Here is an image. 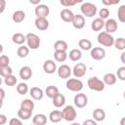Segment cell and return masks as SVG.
Listing matches in <instances>:
<instances>
[{
	"instance_id": "obj_39",
	"label": "cell",
	"mask_w": 125,
	"mask_h": 125,
	"mask_svg": "<svg viewBox=\"0 0 125 125\" xmlns=\"http://www.w3.org/2000/svg\"><path fill=\"white\" fill-rule=\"evenodd\" d=\"M13 74V69L11 66H7V67H2L0 68V75L2 77H7V76H10Z\"/></svg>"
},
{
	"instance_id": "obj_44",
	"label": "cell",
	"mask_w": 125,
	"mask_h": 125,
	"mask_svg": "<svg viewBox=\"0 0 125 125\" xmlns=\"http://www.w3.org/2000/svg\"><path fill=\"white\" fill-rule=\"evenodd\" d=\"M9 125H22V122L20 118H11L9 121Z\"/></svg>"
},
{
	"instance_id": "obj_18",
	"label": "cell",
	"mask_w": 125,
	"mask_h": 125,
	"mask_svg": "<svg viewBox=\"0 0 125 125\" xmlns=\"http://www.w3.org/2000/svg\"><path fill=\"white\" fill-rule=\"evenodd\" d=\"M20 77L22 79V80H28L31 78L32 76V69L31 67L25 65V66H22L21 69H20Z\"/></svg>"
},
{
	"instance_id": "obj_5",
	"label": "cell",
	"mask_w": 125,
	"mask_h": 125,
	"mask_svg": "<svg viewBox=\"0 0 125 125\" xmlns=\"http://www.w3.org/2000/svg\"><path fill=\"white\" fill-rule=\"evenodd\" d=\"M41 43L40 37L35 33H27L26 34V44L27 47L31 50H36L39 48Z\"/></svg>"
},
{
	"instance_id": "obj_19",
	"label": "cell",
	"mask_w": 125,
	"mask_h": 125,
	"mask_svg": "<svg viewBox=\"0 0 125 125\" xmlns=\"http://www.w3.org/2000/svg\"><path fill=\"white\" fill-rule=\"evenodd\" d=\"M49 119L53 123H59L62 119H63L62 118V112L61 110H58V109L53 110L49 114Z\"/></svg>"
},
{
	"instance_id": "obj_27",
	"label": "cell",
	"mask_w": 125,
	"mask_h": 125,
	"mask_svg": "<svg viewBox=\"0 0 125 125\" xmlns=\"http://www.w3.org/2000/svg\"><path fill=\"white\" fill-rule=\"evenodd\" d=\"M93 118L95 121H104L105 118V112L102 108H96L93 111Z\"/></svg>"
},
{
	"instance_id": "obj_29",
	"label": "cell",
	"mask_w": 125,
	"mask_h": 125,
	"mask_svg": "<svg viewBox=\"0 0 125 125\" xmlns=\"http://www.w3.org/2000/svg\"><path fill=\"white\" fill-rule=\"evenodd\" d=\"M21 108L33 111V109H34V103H33L32 100H30V99H24V100L21 101Z\"/></svg>"
},
{
	"instance_id": "obj_12",
	"label": "cell",
	"mask_w": 125,
	"mask_h": 125,
	"mask_svg": "<svg viewBox=\"0 0 125 125\" xmlns=\"http://www.w3.org/2000/svg\"><path fill=\"white\" fill-rule=\"evenodd\" d=\"M104 28H105V32H107L109 34L115 32L118 28L117 21L114 19H107L104 22Z\"/></svg>"
},
{
	"instance_id": "obj_45",
	"label": "cell",
	"mask_w": 125,
	"mask_h": 125,
	"mask_svg": "<svg viewBox=\"0 0 125 125\" xmlns=\"http://www.w3.org/2000/svg\"><path fill=\"white\" fill-rule=\"evenodd\" d=\"M119 2H120V0H109V1H107V0H103V1H102V3H103L104 5H105V6L115 5V4H118Z\"/></svg>"
},
{
	"instance_id": "obj_36",
	"label": "cell",
	"mask_w": 125,
	"mask_h": 125,
	"mask_svg": "<svg viewBox=\"0 0 125 125\" xmlns=\"http://www.w3.org/2000/svg\"><path fill=\"white\" fill-rule=\"evenodd\" d=\"M114 47L117 50H120V51L125 50V38L119 37V38L115 39L114 40Z\"/></svg>"
},
{
	"instance_id": "obj_34",
	"label": "cell",
	"mask_w": 125,
	"mask_h": 125,
	"mask_svg": "<svg viewBox=\"0 0 125 125\" xmlns=\"http://www.w3.org/2000/svg\"><path fill=\"white\" fill-rule=\"evenodd\" d=\"M54 58L57 62H62L67 59V54H66V52H63V51H55Z\"/></svg>"
},
{
	"instance_id": "obj_52",
	"label": "cell",
	"mask_w": 125,
	"mask_h": 125,
	"mask_svg": "<svg viewBox=\"0 0 125 125\" xmlns=\"http://www.w3.org/2000/svg\"><path fill=\"white\" fill-rule=\"evenodd\" d=\"M120 125H125V117H122L120 119Z\"/></svg>"
},
{
	"instance_id": "obj_50",
	"label": "cell",
	"mask_w": 125,
	"mask_h": 125,
	"mask_svg": "<svg viewBox=\"0 0 125 125\" xmlns=\"http://www.w3.org/2000/svg\"><path fill=\"white\" fill-rule=\"evenodd\" d=\"M0 93H1V102H3V100H4V98H5V91H4L3 88L0 89Z\"/></svg>"
},
{
	"instance_id": "obj_4",
	"label": "cell",
	"mask_w": 125,
	"mask_h": 125,
	"mask_svg": "<svg viewBox=\"0 0 125 125\" xmlns=\"http://www.w3.org/2000/svg\"><path fill=\"white\" fill-rule=\"evenodd\" d=\"M65 86L71 92L80 93V91L83 89V82L80 79H77V78H68L66 80Z\"/></svg>"
},
{
	"instance_id": "obj_43",
	"label": "cell",
	"mask_w": 125,
	"mask_h": 125,
	"mask_svg": "<svg viewBox=\"0 0 125 125\" xmlns=\"http://www.w3.org/2000/svg\"><path fill=\"white\" fill-rule=\"evenodd\" d=\"M116 77L118 79H120L121 81H125V66H120L117 69Z\"/></svg>"
},
{
	"instance_id": "obj_15",
	"label": "cell",
	"mask_w": 125,
	"mask_h": 125,
	"mask_svg": "<svg viewBox=\"0 0 125 125\" xmlns=\"http://www.w3.org/2000/svg\"><path fill=\"white\" fill-rule=\"evenodd\" d=\"M61 19L64 21V22H72L73 19H74V14L72 13L71 10L65 8L63 10L61 11Z\"/></svg>"
},
{
	"instance_id": "obj_10",
	"label": "cell",
	"mask_w": 125,
	"mask_h": 125,
	"mask_svg": "<svg viewBox=\"0 0 125 125\" xmlns=\"http://www.w3.org/2000/svg\"><path fill=\"white\" fill-rule=\"evenodd\" d=\"M91 58L95 61H101L105 57V50L102 47H94L91 50Z\"/></svg>"
},
{
	"instance_id": "obj_38",
	"label": "cell",
	"mask_w": 125,
	"mask_h": 125,
	"mask_svg": "<svg viewBox=\"0 0 125 125\" xmlns=\"http://www.w3.org/2000/svg\"><path fill=\"white\" fill-rule=\"evenodd\" d=\"M117 18L120 22H125V4L119 6L117 10Z\"/></svg>"
},
{
	"instance_id": "obj_6",
	"label": "cell",
	"mask_w": 125,
	"mask_h": 125,
	"mask_svg": "<svg viewBox=\"0 0 125 125\" xmlns=\"http://www.w3.org/2000/svg\"><path fill=\"white\" fill-rule=\"evenodd\" d=\"M62 118L65 120V121H68V122H71L73 121L76 116H77V112H76V109L74 108V106L72 105H66L63 109H62Z\"/></svg>"
},
{
	"instance_id": "obj_3",
	"label": "cell",
	"mask_w": 125,
	"mask_h": 125,
	"mask_svg": "<svg viewBox=\"0 0 125 125\" xmlns=\"http://www.w3.org/2000/svg\"><path fill=\"white\" fill-rule=\"evenodd\" d=\"M81 13L84 17L92 18L97 14V6L91 2H84L80 7Z\"/></svg>"
},
{
	"instance_id": "obj_41",
	"label": "cell",
	"mask_w": 125,
	"mask_h": 125,
	"mask_svg": "<svg viewBox=\"0 0 125 125\" xmlns=\"http://www.w3.org/2000/svg\"><path fill=\"white\" fill-rule=\"evenodd\" d=\"M81 2V0H61L60 3L64 6V7H70V6H74L77 3Z\"/></svg>"
},
{
	"instance_id": "obj_1",
	"label": "cell",
	"mask_w": 125,
	"mask_h": 125,
	"mask_svg": "<svg viewBox=\"0 0 125 125\" xmlns=\"http://www.w3.org/2000/svg\"><path fill=\"white\" fill-rule=\"evenodd\" d=\"M97 40L99 42V44H101L102 46L104 47H111L112 45H114V38L111 34L105 32V31H102L98 34L97 36Z\"/></svg>"
},
{
	"instance_id": "obj_16",
	"label": "cell",
	"mask_w": 125,
	"mask_h": 125,
	"mask_svg": "<svg viewBox=\"0 0 125 125\" xmlns=\"http://www.w3.org/2000/svg\"><path fill=\"white\" fill-rule=\"evenodd\" d=\"M34 24L38 30H42V31L46 30L49 27V21L45 18H36L34 21Z\"/></svg>"
},
{
	"instance_id": "obj_31",
	"label": "cell",
	"mask_w": 125,
	"mask_h": 125,
	"mask_svg": "<svg viewBox=\"0 0 125 125\" xmlns=\"http://www.w3.org/2000/svg\"><path fill=\"white\" fill-rule=\"evenodd\" d=\"M32 115V111L30 110H26L23 108H20L18 110V117L21 120H28Z\"/></svg>"
},
{
	"instance_id": "obj_49",
	"label": "cell",
	"mask_w": 125,
	"mask_h": 125,
	"mask_svg": "<svg viewBox=\"0 0 125 125\" xmlns=\"http://www.w3.org/2000/svg\"><path fill=\"white\" fill-rule=\"evenodd\" d=\"M120 61H121V62H122V63H124V64H125V51L120 55Z\"/></svg>"
},
{
	"instance_id": "obj_20",
	"label": "cell",
	"mask_w": 125,
	"mask_h": 125,
	"mask_svg": "<svg viewBox=\"0 0 125 125\" xmlns=\"http://www.w3.org/2000/svg\"><path fill=\"white\" fill-rule=\"evenodd\" d=\"M104 21L100 19V18H97L95 19L92 23H91V28L94 30V31H100L103 29V27H104Z\"/></svg>"
},
{
	"instance_id": "obj_35",
	"label": "cell",
	"mask_w": 125,
	"mask_h": 125,
	"mask_svg": "<svg viewBox=\"0 0 125 125\" xmlns=\"http://www.w3.org/2000/svg\"><path fill=\"white\" fill-rule=\"evenodd\" d=\"M28 91H29V89H28V86H27L26 83L21 82V83H19L18 84V86H17V92L20 95H25V94H27Z\"/></svg>"
},
{
	"instance_id": "obj_25",
	"label": "cell",
	"mask_w": 125,
	"mask_h": 125,
	"mask_svg": "<svg viewBox=\"0 0 125 125\" xmlns=\"http://www.w3.org/2000/svg\"><path fill=\"white\" fill-rule=\"evenodd\" d=\"M12 41L15 43V44H18V45H22L24 42H26V35H23L22 33H20V32H17L15 34H13L12 36Z\"/></svg>"
},
{
	"instance_id": "obj_55",
	"label": "cell",
	"mask_w": 125,
	"mask_h": 125,
	"mask_svg": "<svg viewBox=\"0 0 125 125\" xmlns=\"http://www.w3.org/2000/svg\"><path fill=\"white\" fill-rule=\"evenodd\" d=\"M30 125H34V124H33V123H32V124H30Z\"/></svg>"
},
{
	"instance_id": "obj_33",
	"label": "cell",
	"mask_w": 125,
	"mask_h": 125,
	"mask_svg": "<svg viewBox=\"0 0 125 125\" xmlns=\"http://www.w3.org/2000/svg\"><path fill=\"white\" fill-rule=\"evenodd\" d=\"M29 54V48L27 46H24V45H21L18 48L17 50V55L20 57V58H26Z\"/></svg>"
},
{
	"instance_id": "obj_2",
	"label": "cell",
	"mask_w": 125,
	"mask_h": 125,
	"mask_svg": "<svg viewBox=\"0 0 125 125\" xmlns=\"http://www.w3.org/2000/svg\"><path fill=\"white\" fill-rule=\"evenodd\" d=\"M88 87L93 90V91H96V92H102L104 90V87H105V84L104 83L103 80L99 79L97 76H93V77H90L88 79Z\"/></svg>"
},
{
	"instance_id": "obj_32",
	"label": "cell",
	"mask_w": 125,
	"mask_h": 125,
	"mask_svg": "<svg viewBox=\"0 0 125 125\" xmlns=\"http://www.w3.org/2000/svg\"><path fill=\"white\" fill-rule=\"evenodd\" d=\"M67 43L63 40H58L55 42L54 44V49L55 51H63V52H66L67 50Z\"/></svg>"
},
{
	"instance_id": "obj_13",
	"label": "cell",
	"mask_w": 125,
	"mask_h": 125,
	"mask_svg": "<svg viewBox=\"0 0 125 125\" xmlns=\"http://www.w3.org/2000/svg\"><path fill=\"white\" fill-rule=\"evenodd\" d=\"M72 25L74 28L76 29H82L84 26H85V17L83 15H80V14H77V15H74V19L72 21Z\"/></svg>"
},
{
	"instance_id": "obj_21",
	"label": "cell",
	"mask_w": 125,
	"mask_h": 125,
	"mask_svg": "<svg viewBox=\"0 0 125 125\" xmlns=\"http://www.w3.org/2000/svg\"><path fill=\"white\" fill-rule=\"evenodd\" d=\"M116 79H117V78H116V75H115L114 73H111V72L105 73V74L104 75V77H103L104 83L105 85H108V86L115 84V83H116Z\"/></svg>"
},
{
	"instance_id": "obj_17",
	"label": "cell",
	"mask_w": 125,
	"mask_h": 125,
	"mask_svg": "<svg viewBox=\"0 0 125 125\" xmlns=\"http://www.w3.org/2000/svg\"><path fill=\"white\" fill-rule=\"evenodd\" d=\"M29 95L31 96L32 99L36 100V101H39V100H42L43 97H44V92L41 88L39 87H32L30 90H29Z\"/></svg>"
},
{
	"instance_id": "obj_26",
	"label": "cell",
	"mask_w": 125,
	"mask_h": 125,
	"mask_svg": "<svg viewBox=\"0 0 125 125\" xmlns=\"http://www.w3.org/2000/svg\"><path fill=\"white\" fill-rule=\"evenodd\" d=\"M52 101H53V104L56 107H62L65 104V97L62 94L59 93L54 99H52Z\"/></svg>"
},
{
	"instance_id": "obj_40",
	"label": "cell",
	"mask_w": 125,
	"mask_h": 125,
	"mask_svg": "<svg viewBox=\"0 0 125 125\" xmlns=\"http://www.w3.org/2000/svg\"><path fill=\"white\" fill-rule=\"evenodd\" d=\"M9 62H10V59H9L8 56L2 55V56L0 57V68L9 66Z\"/></svg>"
},
{
	"instance_id": "obj_37",
	"label": "cell",
	"mask_w": 125,
	"mask_h": 125,
	"mask_svg": "<svg viewBox=\"0 0 125 125\" xmlns=\"http://www.w3.org/2000/svg\"><path fill=\"white\" fill-rule=\"evenodd\" d=\"M4 83L7 85V86H10V87H13L15 86L17 83H18V79L16 76H14L13 74L10 75V76H7L4 78Z\"/></svg>"
},
{
	"instance_id": "obj_23",
	"label": "cell",
	"mask_w": 125,
	"mask_h": 125,
	"mask_svg": "<svg viewBox=\"0 0 125 125\" xmlns=\"http://www.w3.org/2000/svg\"><path fill=\"white\" fill-rule=\"evenodd\" d=\"M59 88L54 86V85H50V86H47V88L45 89V95L50 98V99H54L58 94H59Z\"/></svg>"
},
{
	"instance_id": "obj_14",
	"label": "cell",
	"mask_w": 125,
	"mask_h": 125,
	"mask_svg": "<svg viewBox=\"0 0 125 125\" xmlns=\"http://www.w3.org/2000/svg\"><path fill=\"white\" fill-rule=\"evenodd\" d=\"M43 70L48 74H53L57 70V64L52 60H47L43 63Z\"/></svg>"
},
{
	"instance_id": "obj_24",
	"label": "cell",
	"mask_w": 125,
	"mask_h": 125,
	"mask_svg": "<svg viewBox=\"0 0 125 125\" xmlns=\"http://www.w3.org/2000/svg\"><path fill=\"white\" fill-rule=\"evenodd\" d=\"M25 19V13L21 10H18L16 12L13 13V16H12V20L14 22L16 23H20L21 21H23V20Z\"/></svg>"
},
{
	"instance_id": "obj_54",
	"label": "cell",
	"mask_w": 125,
	"mask_h": 125,
	"mask_svg": "<svg viewBox=\"0 0 125 125\" xmlns=\"http://www.w3.org/2000/svg\"><path fill=\"white\" fill-rule=\"evenodd\" d=\"M123 97H124V99H125V91H124V93H123Z\"/></svg>"
},
{
	"instance_id": "obj_30",
	"label": "cell",
	"mask_w": 125,
	"mask_h": 125,
	"mask_svg": "<svg viewBox=\"0 0 125 125\" xmlns=\"http://www.w3.org/2000/svg\"><path fill=\"white\" fill-rule=\"evenodd\" d=\"M78 46L80 47L81 50L84 51L92 50V42L89 39H80L78 41Z\"/></svg>"
},
{
	"instance_id": "obj_47",
	"label": "cell",
	"mask_w": 125,
	"mask_h": 125,
	"mask_svg": "<svg viewBox=\"0 0 125 125\" xmlns=\"http://www.w3.org/2000/svg\"><path fill=\"white\" fill-rule=\"evenodd\" d=\"M7 122V117L4 114H0V125H4Z\"/></svg>"
},
{
	"instance_id": "obj_46",
	"label": "cell",
	"mask_w": 125,
	"mask_h": 125,
	"mask_svg": "<svg viewBox=\"0 0 125 125\" xmlns=\"http://www.w3.org/2000/svg\"><path fill=\"white\" fill-rule=\"evenodd\" d=\"M82 125H98V124H97V121H95L94 119H87L83 122Z\"/></svg>"
},
{
	"instance_id": "obj_53",
	"label": "cell",
	"mask_w": 125,
	"mask_h": 125,
	"mask_svg": "<svg viewBox=\"0 0 125 125\" xmlns=\"http://www.w3.org/2000/svg\"><path fill=\"white\" fill-rule=\"evenodd\" d=\"M70 125H80L79 123H76V122H74V123H72V124H70Z\"/></svg>"
},
{
	"instance_id": "obj_7",
	"label": "cell",
	"mask_w": 125,
	"mask_h": 125,
	"mask_svg": "<svg viewBox=\"0 0 125 125\" xmlns=\"http://www.w3.org/2000/svg\"><path fill=\"white\" fill-rule=\"evenodd\" d=\"M34 13H35L36 18H45V19H47V17L50 14V8L45 4H40V5L35 7Z\"/></svg>"
},
{
	"instance_id": "obj_51",
	"label": "cell",
	"mask_w": 125,
	"mask_h": 125,
	"mask_svg": "<svg viewBox=\"0 0 125 125\" xmlns=\"http://www.w3.org/2000/svg\"><path fill=\"white\" fill-rule=\"evenodd\" d=\"M29 2H30L31 4H33V5H36V6L40 5V0H30Z\"/></svg>"
},
{
	"instance_id": "obj_28",
	"label": "cell",
	"mask_w": 125,
	"mask_h": 125,
	"mask_svg": "<svg viewBox=\"0 0 125 125\" xmlns=\"http://www.w3.org/2000/svg\"><path fill=\"white\" fill-rule=\"evenodd\" d=\"M68 58L72 62H78L82 58V52L78 49H72L68 54Z\"/></svg>"
},
{
	"instance_id": "obj_22",
	"label": "cell",
	"mask_w": 125,
	"mask_h": 125,
	"mask_svg": "<svg viewBox=\"0 0 125 125\" xmlns=\"http://www.w3.org/2000/svg\"><path fill=\"white\" fill-rule=\"evenodd\" d=\"M32 123L34 125H45L47 123V117L43 113L35 114L32 118Z\"/></svg>"
},
{
	"instance_id": "obj_48",
	"label": "cell",
	"mask_w": 125,
	"mask_h": 125,
	"mask_svg": "<svg viewBox=\"0 0 125 125\" xmlns=\"http://www.w3.org/2000/svg\"><path fill=\"white\" fill-rule=\"evenodd\" d=\"M0 4H1V9H0V13H3L5 6H6V1L5 0H0Z\"/></svg>"
},
{
	"instance_id": "obj_11",
	"label": "cell",
	"mask_w": 125,
	"mask_h": 125,
	"mask_svg": "<svg viewBox=\"0 0 125 125\" xmlns=\"http://www.w3.org/2000/svg\"><path fill=\"white\" fill-rule=\"evenodd\" d=\"M57 71H58L59 77L62 78V79H67V78H69L70 75H71V73H72V69L67 64H62L58 68Z\"/></svg>"
},
{
	"instance_id": "obj_42",
	"label": "cell",
	"mask_w": 125,
	"mask_h": 125,
	"mask_svg": "<svg viewBox=\"0 0 125 125\" xmlns=\"http://www.w3.org/2000/svg\"><path fill=\"white\" fill-rule=\"evenodd\" d=\"M99 18L102 19V20H106L109 16V10L107 8H102L100 11H99Z\"/></svg>"
},
{
	"instance_id": "obj_9",
	"label": "cell",
	"mask_w": 125,
	"mask_h": 125,
	"mask_svg": "<svg viewBox=\"0 0 125 125\" xmlns=\"http://www.w3.org/2000/svg\"><path fill=\"white\" fill-rule=\"evenodd\" d=\"M86 70H87L86 64L83 62H78L73 66L72 73L76 78H81L86 74Z\"/></svg>"
},
{
	"instance_id": "obj_8",
	"label": "cell",
	"mask_w": 125,
	"mask_h": 125,
	"mask_svg": "<svg viewBox=\"0 0 125 125\" xmlns=\"http://www.w3.org/2000/svg\"><path fill=\"white\" fill-rule=\"evenodd\" d=\"M73 102H74V104L76 107L78 108H82V107H85L88 104V98L85 94L83 93H78L74 96V99H73Z\"/></svg>"
}]
</instances>
